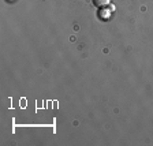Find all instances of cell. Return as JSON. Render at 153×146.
Masks as SVG:
<instances>
[{
	"label": "cell",
	"mask_w": 153,
	"mask_h": 146,
	"mask_svg": "<svg viewBox=\"0 0 153 146\" xmlns=\"http://www.w3.org/2000/svg\"><path fill=\"white\" fill-rule=\"evenodd\" d=\"M92 1H93V4H94L96 7H99V8H102V7L108 6L111 0H92Z\"/></svg>",
	"instance_id": "cell-1"
}]
</instances>
